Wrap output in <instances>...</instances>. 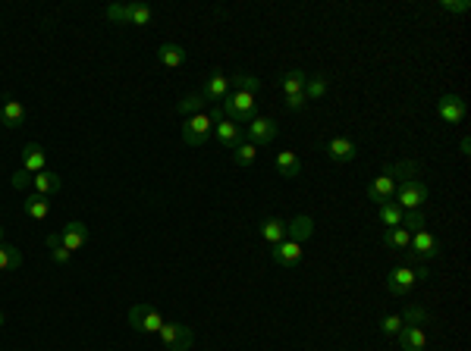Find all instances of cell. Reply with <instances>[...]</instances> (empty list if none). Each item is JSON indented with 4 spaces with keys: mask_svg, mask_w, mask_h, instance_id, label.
<instances>
[{
    "mask_svg": "<svg viewBox=\"0 0 471 351\" xmlns=\"http://www.w3.org/2000/svg\"><path fill=\"white\" fill-rule=\"evenodd\" d=\"M277 173L283 179H299L302 176V160L295 157V151H280L277 154Z\"/></svg>",
    "mask_w": 471,
    "mask_h": 351,
    "instance_id": "603a6c76",
    "label": "cell"
},
{
    "mask_svg": "<svg viewBox=\"0 0 471 351\" xmlns=\"http://www.w3.org/2000/svg\"><path fill=\"white\" fill-rule=\"evenodd\" d=\"M324 151H327V157L333 160V163H349V160H355V154H358L355 142H352V138H346V135L330 138V142L324 144Z\"/></svg>",
    "mask_w": 471,
    "mask_h": 351,
    "instance_id": "7c38bea8",
    "label": "cell"
},
{
    "mask_svg": "<svg viewBox=\"0 0 471 351\" xmlns=\"http://www.w3.org/2000/svg\"><path fill=\"white\" fill-rule=\"evenodd\" d=\"M69 258H72V251H67L63 245H54V248H50V260H54V263H69Z\"/></svg>",
    "mask_w": 471,
    "mask_h": 351,
    "instance_id": "f35d334b",
    "label": "cell"
},
{
    "mask_svg": "<svg viewBox=\"0 0 471 351\" xmlns=\"http://www.w3.org/2000/svg\"><path fill=\"white\" fill-rule=\"evenodd\" d=\"M427 267H393L390 270V276H387V292L393 298H409L412 292H415V285L418 282H427Z\"/></svg>",
    "mask_w": 471,
    "mask_h": 351,
    "instance_id": "7a4b0ae2",
    "label": "cell"
},
{
    "mask_svg": "<svg viewBox=\"0 0 471 351\" xmlns=\"http://www.w3.org/2000/svg\"><path fill=\"white\" fill-rule=\"evenodd\" d=\"M0 122H4L6 129H19L25 122V107L19 104L16 98H10V94L4 98V107H0Z\"/></svg>",
    "mask_w": 471,
    "mask_h": 351,
    "instance_id": "ac0fdd59",
    "label": "cell"
},
{
    "mask_svg": "<svg viewBox=\"0 0 471 351\" xmlns=\"http://www.w3.org/2000/svg\"><path fill=\"white\" fill-rule=\"evenodd\" d=\"M305 104H308L305 91H302V94H293V98H286V110H302Z\"/></svg>",
    "mask_w": 471,
    "mask_h": 351,
    "instance_id": "60d3db41",
    "label": "cell"
},
{
    "mask_svg": "<svg viewBox=\"0 0 471 351\" xmlns=\"http://www.w3.org/2000/svg\"><path fill=\"white\" fill-rule=\"evenodd\" d=\"M126 317H129V326H132L135 333L157 335V333H161V326H164L161 311H157V307H151V304H132Z\"/></svg>",
    "mask_w": 471,
    "mask_h": 351,
    "instance_id": "8992f818",
    "label": "cell"
},
{
    "mask_svg": "<svg viewBox=\"0 0 471 351\" xmlns=\"http://www.w3.org/2000/svg\"><path fill=\"white\" fill-rule=\"evenodd\" d=\"M13 188H19V192H23L25 185H32V173H25V170H19V173H13Z\"/></svg>",
    "mask_w": 471,
    "mask_h": 351,
    "instance_id": "ab89813d",
    "label": "cell"
},
{
    "mask_svg": "<svg viewBox=\"0 0 471 351\" xmlns=\"http://www.w3.org/2000/svg\"><path fill=\"white\" fill-rule=\"evenodd\" d=\"M327 88H330L327 76H308V82H305V98H308V100L324 98V94H327Z\"/></svg>",
    "mask_w": 471,
    "mask_h": 351,
    "instance_id": "1f68e13d",
    "label": "cell"
},
{
    "mask_svg": "<svg viewBox=\"0 0 471 351\" xmlns=\"http://www.w3.org/2000/svg\"><path fill=\"white\" fill-rule=\"evenodd\" d=\"M229 85H233L236 91H245V94L261 91V79L251 76V72H233V76H229Z\"/></svg>",
    "mask_w": 471,
    "mask_h": 351,
    "instance_id": "f1b7e54d",
    "label": "cell"
},
{
    "mask_svg": "<svg viewBox=\"0 0 471 351\" xmlns=\"http://www.w3.org/2000/svg\"><path fill=\"white\" fill-rule=\"evenodd\" d=\"M305 82H308V72L289 69L286 76H283V94H286V98H293V94H302V91H305Z\"/></svg>",
    "mask_w": 471,
    "mask_h": 351,
    "instance_id": "4316f807",
    "label": "cell"
},
{
    "mask_svg": "<svg viewBox=\"0 0 471 351\" xmlns=\"http://www.w3.org/2000/svg\"><path fill=\"white\" fill-rule=\"evenodd\" d=\"M314 236V219H311L308 214H302V217H295L293 223H286V238L289 241H305V238H311Z\"/></svg>",
    "mask_w": 471,
    "mask_h": 351,
    "instance_id": "7402d4cb",
    "label": "cell"
},
{
    "mask_svg": "<svg viewBox=\"0 0 471 351\" xmlns=\"http://www.w3.org/2000/svg\"><path fill=\"white\" fill-rule=\"evenodd\" d=\"M233 160L239 166H251L258 160V148L251 142H242V144H236V151H233Z\"/></svg>",
    "mask_w": 471,
    "mask_h": 351,
    "instance_id": "d6a6232c",
    "label": "cell"
},
{
    "mask_svg": "<svg viewBox=\"0 0 471 351\" xmlns=\"http://www.w3.org/2000/svg\"><path fill=\"white\" fill-rule=\"evenodd\" d=\"M399 317H402L405 326H424L427 320H431V313H427V307H421V304H409Z\"/></svg>",
    "mask_w": 471,
    "mask_h": 351,
    "instance_id": "4dcf8cb0",
    "label": "cell"
},
{
    "mask_svg": "<svg viewBox=\"0 0 471 351\" xmlns=\"http://www.w3.org/2000/svg\"><path fill=\"white\" fill-rule=\"evenodd\" d=\"M23 207H25V214L32 217V219H47L50 217V197L45 195H25V201H23Z\"/></svg>",
    "mask_w": 471,
    "mask_h": 351,
    "instance_id": "d4e9b609",
    "label": "cell"
},
{
    "mask_svg": "<svg viewBox=\"0 0 471 351\" xmlns=\"http://www.w3.org/2000/svg\"><path fill=\"white\" fill-rule=\"evenodd\" d=\"M258 232H261V238H264V241H271V245H280V241H286V219H280V217L261 219Z\"/></svg>",
    "mask_w": 471,
    "mask_h": 351,
    "instance_id": "ffe728a7",
    "label": "cell"
},
{
    "mask_svg": "<svg viewBox=\"0 0 471 351\" xmlns=\"http://www.w3.org/2000/svg\"><path fill=\"white\" fill-rule=\"evenodd\" d=\"M393 192H396V179L383 170L380 176H374L371 185H368V197L374 204H383V201H393Z\"/></svg>",
    "mask_w": 471,
    "mask_h": 351,
    "instance_id": "5bb4252c",
    "label": "cell"
},
{
    "mask_svg": "<svg viewBox=\"0 0 471 351\" xmlns=\"http://www.w3.org/2000/svg\"><path fill=\"white\" fill-rule=\"evenodd\" d=\"M271 260L277 263V267H286V270H293L295 263L302 260V245L299 241H280V245H273V251H271Z\"/></svg>",
    "mask_w": 471,
    "mask_h": 351,
    "instance_id": "4fadbf2b",
    "label": "cell"
},
{
    "mask_svg": "<svg viewBox=\"0 0 471 351\" xmlns=\"http://www.w3.org/2000/svg\"><path fill=\"white\" fill-rule=\"evenodd\" d=\"M157 60H161V66H166V69H179V66L186 63V47L183 44L166 41L157 47Z\"/></svg>",
    "mask_w": 471,
    "mask_h": 351,
    "instance_id": "44dd1931",
    "label": "cell"
},
{
    "mask_svg": "<svg viewBox=\"0 0 471 351\" xmlns=\"http://www.w3.org/2000/svg\"><path fill=\"white\" fill-rule=\"evenodd\" d=\"M57 238H60V245L67 248V251H79V248L89 241V226H85L82 219H72V223H67L57 232Z\"/></svg>",
    "mask_w": 471,
    "mask_h": 351,
    "instance_id": "30bf717a",
    "label": "cell"
},
{
    "mask_svg": "<svg viewBox=\"0 0 471 351\" xmlns=\"http://www.w3.org/2000/svg\"><path fill=\"white\" fill-rule=\"evenodd\" d=\"M220 113L227 116V120L239 122V126H249V122L258 116V100H255V94L229 91V94H227V100L220 104Z\"/></svg>",
    "mask_w": 471,
    "mask_h": 351,
    "instance_id": "3957f363",
    "label": "cell"
},
{
    "mask_svg": "<svg viewBox=\"0 0 471 351\" xmlns=\"http://www.w3.org/2000/svg\"><path fill=\"white\" fill-rule=\"evenodd\" d=\"M214 138H217V144H220V148L236 151V144H242V126L223 116V120L214 126Z\"/></svg>",
    "mask_w": 471,
    "mask_h": 351,
    "instance_id": "8fae6325",
    "label": "cell"
},
{
    "mask_svg": "<svg viewBox=\"0 0 471 351\" xmlns=\"http://www.w3.org/2000/svg\"><path fill=\"white\" fill-rule=\"evenodd\" d=\"M440 6H443L446 13H465L468 10V0H459V4H449V0H443Z\"/></svg>",
    "mask_w": 471,
    "mask_h": 351,
    "instance_id": "b9f144b4",
    "label": "cell"
},
{
    "mask_svg": "<svg viewBox=\"0 0 471 351\" xmlns=\"http://www.w3.org/2000/svg\"><path fill=\"white\" fill-rule=\"evenodd\" d=\"M0 241H4V226H0Z\"/></svg>",
    "mask_w": 471,
    "mask_h": 351,
    "instance_id": "ee69618b",
    "label": "cell"
},
{
    "mask_svg": "<svg viewBox=\"0 0 471 351\" xmlns=\"http://www.w3.org/2000/svg\"><path fill=\"white\" fill-rule=\"evenodd\" d=\"M151 19H154L151 6H144V4H129V25H151Z\"/></svg>",
    "mask_w": 471,
    "mask_h": 351,
    "instance_id": "836d02e7",
    "label": "cell"
},
{
    "mask_svg": "<svg viewBox=\"0 0 471 351\" xmlns=\"http://www.w3.org/2000/svg\"><path fill=\"white\" fill-rule=\"evenodd\" d=\"M19 267H23V251L0 241V270H19Z\"/></svg>",
    "mask_w": 471,
    "mask_h": 351,
    "instance_id": "f546056e",
    "label": "cell"
},
{
    "mask_svg": "<svg viewBox=\"0 0 471 351\" xmlns=\"http://www.w3.org/2000/svg\"><path fill=\"white\" fill-rule=\"evenodd\" d=\"M277 122L267 120V116H255V120L249 122V142L255 144V148H261V144H273L277 142Z\"/></svg>",
    "mask_w": 471,
    "mask_h": 351,
    "instance_id": "9c48e42d",
    "label": "cell"
},
{
    "mask_svg": "<svg viewBox=\"0 0 471 351\" xmlns=\"http://www.w3.org/2000/svg\"><path fill=\"white\" fill-rule=\"evenodd\" d=\"M402 226L409 232H418V229H424V210H405V217H402Z\"/></svg>",
    "mask_w": 471,
    "mask_h": 351,
    "instance_id": "8d00e7d4",
    "label": "cell"
},
{
    "mask_svg": "<svg viewBox=\"0 0 471 351\" xmlns=\"http://www.w3.org/2000/svg\"><path fill=\"white\" fill-rule=\"evenodd\" d=\"M157 339H161V345L166 351H188L195 342L192 329H188L186 323H176V320H164L161 333H157Z\"/></svg>",
    "mask_w": 471,
    "mask_h": 351,
    "instance_id": "5b68a950",
    "label": "cell"
},
{
    "mask_svg": "<svg viewBox=\"0 0 471 351\" xmlns=\"http://www.w3.org/2000/svg\"><path fill=\"white\" fill-rule=\"evenodd\" d=\"M396 342H399L402 351H424L427 348V333L421 326H405L396 333Z\"/></svg>",
    "mask_w": 471,
    "mask_h": 351,
    "instance_id": "9a60e30c",
    "label": "cell"
},
{
    "mask_svg": "<svg viewBox=\"0 0 471 351\" xmlns=\"http://www.w3.org/2000/svg\"><path fill=\"white\" fill-rule=\"evenodd\" d=\"M402 329V317L399 313H387V317L380 320V333H387V335H396Z\"/></svg>",
    "mask_w": 471,
    "mask_h": 351,
    "instance_id": "74e56055",
    "label": "cell"
},
{
    "mask_svg": "<svg viewBox=\"0 0 471 351\" xmlns=\"http://www.w3.org/2000/svg\"><path fill=\"white\" fill-rule=\"evenodd\" d=\"M104 16L117 25H129V4H107Z\"/></svg>",
    "mask_w": 471,
    "mask_h": 351,
    "instance_id": "d590c367",
    "label": "cell"
},
{
    "mask_svg": "<svg viewBox=\"0 0 471 351\" xmlns=\"http://www.w3.org/2000/svg\"><path fill=\"white\" fill-rule=\"evenodd\" d=\"M383 170L393 176V179H396V176H399V179H409V176L418 173V166H415V160H399V163H387Z\"/></svg>",
    "mask_w": 471,
    "mask_h": 351,
    "instance_id": "e575fe53",
    "label": "cell"
},
{
    "mask_svg": "<svg viewBox=\"0 0 471 351\" xmlns=\"http://www.w3.org/2000/svg\"><path fill=\"white\" fill-rule=\"evenodd\" d=\"M437 113H440V120H443V122H449V126H459V122L465 120L468 107H465V100H462L459 94H443V98L437 100Z\"/></svg>",
    "mask_w": 471,
    "mask_h": 351,
    "instance_id": "ba28073f",
    "label": "cell"
},
{
    "mask_svg": "<svg viewBox=\"0 0 471 351\" xmlns=\"http://www.w3.org/2000/svg\"><path fill=\"white\" fill-rule=\"evenodd\" d=\"M383 248H393V251H409L412 232L405 226H393V229H383Z\"/></svg>",
    "mask_w": 471,
    "mask_h": 351,
    "instance_id": "cb8c5ba5",
    "label": "cell"
},
{
    "mask_svg": "<svg viewBox=\"0 0 471 351\" xmlns=\"http://www.w3.org/2000/svg\"><path fill=\"white\" fill-rule=\"evenodd\" d=\"M220 120H223L220 107L205 110V113L188 116V120H186V126H183V142L188 144V148H205V144L214 138V126H217Z\"/></svg>",
    "mask_w": 471,
    "mask_h": 351,
    "instance_id": "6da1fadb",
    "label": "cell"
},
{
    "mask_svg": "<svg viewBox=\"0 0 471 351\" xmlns=\"http://www.w3.org/2000/svg\"><path fill=\"white\" fill-rule=\"evenodd\" d=\"M409 254H412V260H421V263L433 260V258H440V238L433 236V232H427V229L412 232Z\"/></svg>",
    "mask_w": 471,
    "mask_h": 351,
    "instance_id": "52a82bcc",
    "label": "cell"
},
{
    "mask_svg": "<svg viewBox=\"0 0 471 351\" xmlns=\"http://www.w3.org/2000/svg\"><path fill=\"white\" fill-rule=\"evenodd\" d=\"M396 204H399L402 210H424L427 197H431V192H427V182L418 179V176H409V179H402L399 185H396Z\"/></svg>",
    "mask_w": 471,
    "mask_h": 351,
    "instance_id": "277c9868",
    "label": "cell"
},
{
    "mask_svg": "<svg viewBox=\"0 0 471 351\" xmlns=\"http://www.w3.org/2000/svg\"><path fill=\"white\" fill-rule=\"evenodd\" d=\"M205 100H227V94H229V76L223 69H214L211 76H208V85H205Z\"/></svg>",
    "mask_w": 471,
    "mask_h": 351,
    "instance_id": "2e32d148",
    "label": "cell"
},
{
    "mask_svg": "<svg viewBox=\"0 0 471 351\" xmlns=\"http://www.w3.org/2000/svg\"><path fill=\"white\" fill-rule=\"evenodd\" d=\"M60 176H57L54 170H41V173H35L32 176V188H35V195H45V197H50V195H57L60 192Z\"/></svg>",
    "mask_w": 471,
    "mask_h": 351,
    "instance_id": "d6986e66",
    "label": "cell"
},
{
    "mask_svg": "<svg viewBox=\"0 0 471 351\" xmlns=\"http://www.w3.org/2000/svg\"><path fill=\"white\" fill-rule=\"evenodd\" d=\"M205 94H186L183 100L176 104V116H195V113H205Z\"/></svg>",
    "mask_w": 471,
    "mask_h": 351,
    "instance_id": "83f0119b",
    "label": "cell"
},
{
    "mask_svg": "<svg viewBox=\"0 0 471 351\" xmlns=\"http://www.w3.org/2000/svg\"><path fill=\"white\" fill-rule=\"evenodd\" d=\"M23 170L25 173H41V170H47V151L41 148L38 142H28L25 148H23Z\"/></svg>",
    "mask_w": 471,
    "mask_h": 351,
    "instance_id": "e0dca14e",
    "label": "cell"
},
{
    "mask_svg": "<svg viewBox=\"0 0 471 351\" xmlns=\"http://www.w3.org/2000/svg\"><path fill=\"white\" fill-rule=\"evenodd\" d=\"M377 217H380V223L387 226V229H393V226H402L405 210L396 201H383V204H377Z\"/></svg>",
    "mask_w": 471,
    "mask_h": 351,
    "instance_id": "484cf974",
    "label": "cell"
},
{
    "mask_svg": "<svg viewBox=\"0 0 471 351\" xmlns=\"http://www.w3.org/2000/svg\"><path fill=\"white\" fill-rule=\"evenodd\" d=\"M4 323H6V313H4V311H0V326H4Z\"/></svg>",
    "mask_w": 471,
    "mask_h": 351,
    "instance_id": "7bdbcfd3",
    "label": "cell"
}]
</instances>
